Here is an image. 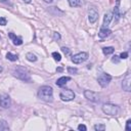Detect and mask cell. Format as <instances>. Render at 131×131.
<instances>
[{"mask_svg": "<svg viewBox=\"0 0 131 131\" xmlns=\"http://www.w3.org/2000/svg\"><path fill=\"white\" fill-rule=\"evenodd\" d=\"M125 130L126 131H131V120H127L126 122V127H125Z\"/></svg>", "mask_w": 131, "mask_h": 131, "instance_id": "d4e9b609", "label": "cell"}, {"mask_svg": "<svg viewBox=\"0 0 131 131\" xmlns=\"http://www.w3.org/2000/svg\"><path fill=\"white\" fill-rule=\"evenodd\" d=\"M53 39H54V40H59V39H60V35H59L57 32H54V33H53Z\"/></svg>", "mask_w": 131, "mask_h": 131, "instance_id": "f546056e", "label": "cell"}, {"mask_svg": "<svg viewBox=\"0 0 131 131\" xmlns=\"http://www.w3.org/2000/svg\"><path fill=\"white\" fill-rule=\"evenodd\" d=\"M119 57H120V59H126L128 57V52H122Z\"/></svg>", "mask_w": 131, "mask_h": 131, "instance_id": "4316f807", "label": "cell"}, {"mask_svg": "<svg viewBox=\"0 0 131 131\" xmlns=\"http://www.w3.org/2000/svg\"><path fill=\"white\" fill-rule=\"evenodd\" d=\"M12 75L14 77H16L17 79H20L24 82H30L31 81V76L29 74V72L23 67H16L13 69L12 71Z\"/></svg>", "mask_w": 131, "mask_h": 131, "instance_id": "7a4b0ae2", "label": "cell"}, {"mask_svg": "<svg viewBox=\"0 0 131 131\" xmlns=\"http://www.w3.org/2000/svg\"><path fill=\"white\" fill-rule=\"evenodd\" d=\"M52 56H53V58L56 60V62H60V59H62V55H60L58 52H56V51L52 52Z\"/></svg>", "mask_w": 131, "mask_h": 131, "instance_id": "7402d4cb", "label": "cell"}, {"mask_svg": "<svg viewBox=\"0 0 131 131\" xmlns=\"http://www.w3.org/2000/svg\"><path fill=\"white\" fill-rule=\"evenodd\" d=\"M97 19H98V12L95 9H93V8H91L88 12V20H89L90 24H94L97 21Z\"/></svg>", "mask_w": 131, "mask_h": 131, "instance_id": "30bf717a", "label": "cell"}, {"mask_svg": "<svg viewBox=\"0 0 131 131\" xmlns=\"http://www.w3.org/2000/svg\"><path fill=\"white\" fill-rule=\"evenodd\" d=\"M7 24V21L5 17H0V26H5Z\"/></svg>", "mask_w": 131, "mask_h": 131, "instance_id": "83f0119b", "label": "cell"}, {"mask_svg": "<svg viewBox=\"0 0 131 131\" xmlns=\"http://www.w3.org/2000/svg\"><path fill=\"white\" fill-rule=\"evenodd\" d=\"M23 1L26 3H31V0H23Z\"/></svg>", "mask_w": 131, "mask_h": 131, "instance_id": "e575fe53", "label": "cell"}, {"mask_svg": "<svg viewBox=\"0 0 131 131\" xmlns=\"http://www.w3.org/2000/svg\"><path fill=\"white\" fill-rule=\"evenodd\" d=\"M122 87H123V89L127 92L131 91V75L128 73L126 74L125 78L123 79V82H122Z\"/></svg>", "mask_w": 131, "mask_h": 131, "instance_id": "9c48e42d", "label": "cell"}, {"mask_svg": "<svg viewBox=\"0 0 131 131\" xmlns=\"http://www.w3.org/2000/svg\"><path fill=\"white\" fill-rule=\"evenodd\" d=\"M6 58L11 60V62H15V60H17V58H19V56H17L16 54L11 53V52H8V53L6 54Z\"/></svg>", "mask_w": 131, "mask_h": 131, "instance_id": "d6986e66", "label": "cell"}, {"mask_svg": "<svg viewBox=\"0 0 131 131\" xmlns=\"http://www.w3.org/2000/svg\"><path fill=\"white\" fill-rule=\"evenodd\" d=\"M84 96L90 100V101H93V102H97L99 100V96L96 92L94 91H91V90H85L84 91Z\"/></svg>", "mask_w": 131, "mask_h": 131, "instance_id": "ba28073f", "label": "cell"}, {"mask_svg": "<svg viewBox=\"0 0 131 131\" xmlns=\"http://www.w3.org/2000/svg\"><path fill=\"white\" fill-rule=\"evenodd\" d=\"M2 71H3V68H2V67H1V66H0V73H1V72H2Z\"/></svg>", "mask_w": 131, "mask_h": 131, "instance_id": "d590c367", "label": "cell"}, {"mask_svg": "<svg viewBox=\"0 0 131 131\" xmlns=\"http://www.w3.org/2000/svg\"><path fill=\"white\" fill-rule=\"evenodd\" d=\"M112 80V77L107 74V73H102L99 77H98V79H97V82L98 84L101 86V87H107L109 85V83L111 82Z\"/></svg>", "mask_w": 131, "mask_h": 131, "instance_id": "8992f818", "label": "cell"}, {"mask_svg": "<svg viewBox=\"0 0 131 131\" xmlns=\"http://www.w3.org/2000/svg\"><path fill=\"white\" fill-rule=\"evenodd\" d=\"M8 37H9V38L12 40V42H13L14 45L19 46V45H22V44H23L22 38H21V37H16L13 33H8Z\"/></svg>", "mask_w": 131, "mask_h": 131, "instance_id": "8fae6325", "label": "cell"}, {"mask_svg": "<svg viewBox=\"0 0 131 131\" xmlns=\"http://www.w3.org/2000/svg\"><path fill=\"white\" fill-rule=\"evenodd\" d=\"M114 51H115V48L114 47H103L102 48V52H103V54L104 55H110L112 53H114Z\"/></svg>", "mask_w": 131, "mask_h": 131, "instance_id": "2e32d148", "label": "cell"}, {"mask_svg": "<svg viewBox=\"0 0 131 131\" xmlns=\"http://www.w3.org/2000/svg\"><path fill=\"white\" fill-rule=\"evenodd\" d=\"M102 112L110 116H116L119 113V108L113 103H104L102 106Z\"/></svg>", "mask_w": 131, "mask_h": 131, "instance_id": "3957f363", "label": "cell"}, {"mask_svg": "<svg viewBox=\"0 0 131 131\" xmlns=\"http://www.w3.org/2000/svg\"><path fill=\"white\" fill-rule=\"evenodd\" d=\"M1 2H3V3H8L9 2V0H0Z\"/></svg>", "mask_w": 131, "mask_h": 131, "instance_id": "1f68e13d", "label": "cell"}, {"mask_svg": "<svg viewBox=\"0 0 131 131\" xmlns=\"http://www.w3.org/2000/svg\"><path fill=\"white\" fill-rule=\"evenodd\" d=\"M78 130H80V131H86L87 130V127L85 126V125H83V124H80L79 126H78Z\"/></svg>", "mask_w": 131, "mask_h": 131, "instance_id": "f1b7e54d", "label": "cell"}, {"mask_svg": "<svg viewBox=\"0 0 131 131\" xmlns=\"http://www.w3.org/2000/svg\"><path fill=\"white\" fill-rule=\"evenodd\" d=\"M111 34H112V31L110 29H108V28H101L100 31L98 32V37L101 38V39H104V38L109 37Z\"/></svg>", "mask_w": 131, "mask_h": 131, "instance_id": "7c38bea8", "label": "cell"}, {"mask_svg": "<svg viewBox=\"0 0 131 131\" xmlns=\"http://www.w3.org/2000/svg\"><path fill=\"white\" fill-rule=\"evenodd\" d=\"M112 62L113 63H115V64H119V62H120V57L118 56V55H114L112 57Z\"/></svg>", "mask_w": 131, "mask_h": 131, "instance_id": "484cf974", "label": "cell"}, {"mask_svg": "<svg viewBox=\"0 0 131 131\" xmlns=\"http://www.w3.org/2000/svg\"><path fill=\"white\" fill-rule=\"evenodd\" d=\"M112 20H113V13L108 12V13L104 14V16H103V28H108V26L111 24Z\"/></svg>", "mask_w": 131, "mask_h": 131, "instance_id": "4fadbf2b", "label": "cell"}, {"mask_svg": "<svg viewBox=\"0 0 131 131\" xmlns=\"http://www.w3.org/2000/svg\"><path fill=\"white\" fill-rule=\"evenodd\" d=\"M9 130V126H8L7 122L5 120H0V131H6Z\"/></svg>", "mask_w": 131, "mask_h": 131, "instance_id": "9a60e30c", "label": "cell"}, {"mask_svg": "<svg viewBox=\"0 0 131 131\" xmlns=\"http://www.w3.org/2000/svg\"><path fill=\"white\" fill-rule=\"evenodd\" d=\"M120 2H121V0H116V3H117V6L120 5Z\"/></svg>", "mask_w": 131, "mask_h": 131, "instance_id": "836d02e7", "label": "cell"}, {"mask_svg": "<svg viewBox=\"0 0 131 131\" xmlns=\"http://www.w3.org/2000/svg\"><path fill=\"white\" fill-rule=\"evenodd\" d=\"M113 15L115 16V19H116L117 22L120 20V17H121V12H120V9H119V6H115L114 11H113Z\"/></svg>", "mask_w": 131, "mask_h": 131, "instance_id": "e0dca14e", "label": "cell"}, {"mask_svg": "<svg viewBox=\"0 0 131 131\" xmlns=\"http://www.w3.org/2000/svg\"><path fill=\"white\" fill-rule=\"evenodd\" d=\"M62 51L64 52V54H65L66 56L71 55V50H70L69 48H67V47H62Z\"/></svg>", "mask_w": 131, "mask_h": 131, "instance_id": "603a6c76", "label": "cell"}, {"mask_svg": "<svg viewBox=\"0 0 131 131\" xmlns=\"http://www.w3.org/2000/svg\"><path fill=\"white\" fill-rule=\"evenodd\" d=\"M56 71H57V72H63V71H64V69H63V68H57V69H56Z\"/></svg>", "mask_w": 131, "mask_h": 131, "instance_id": "4dcf8cb0", "label": "cell"}, {"mask_svg": "<svg viewBox=\"0 0 131 131\" xmlns=\"http://www.w3.org/2000/svg\"><path fill=\"white\" fill-rule=\"evenodd\" d=\"M70 6L72 7H77V6H80L81 5V1L80 0H68Z\"/></svg>", "mask_w": 131, "mask_h": 131, "instance_id": "ac0fdd59", "label": "cell"}, {"mask_svg": "<svg viewBox=\"0 0 131 131\" xmlns=\"http://www.w3.org/2000/svg\"><path fill=\"white\" fill-rule=\"evenodd\" d=\"M10 97L9 95H7L6 93H1L0 94V107H2L3 109H7L10 107Z\"/></svg>", "mask_w": 131, "mask_h": 131, "instance_id": "52a82bcc", "label": "cell"}, {"mask_svg": "<svg viewBox=\"0 0 131 131\" xmlns=\"http://www.w3.org/2000/svg\"><path fill=\"white\" fill-rule=\"evenodd\" d=\"M68 72L70 74H77L78 73V70L76 68H72V67H69L68 68Z\"/></svg>", "mask_w": 131, "mask_h": 131, "instance_id": "cb8c5ba5", "label": "cell"}, {"mask_svg": "<svg viewBox=\"0 0 131 131\" xmlns=\"http://www.w3.org/2000/svg\"><path fill=\"white\" fill-rule=\"evenodd\" d=\"M70 80H71V77H60L56 81V85L59 86V87H62L64 85H66L67 82H69Z\"/></svg>", "mask_w": 131, "mask_h": 131, "instance_id": "5bb4252c", "label": "cell"}, {"mask_svg": "<svg viewBox=\"0 0 131 131\" xmlns=\"http://www.w3.org/2000/svg\"><path fill=\"white\" fill-rule=\"evenodd\" d=\"M26 57H27V59L29 60V62H36L37 60V56L35 55V54H33L32 52H29V53H27V55H26Z\"/></svg>", "mask_w": 131, "mask_h": 131, "instance_id": "ffe728a7", "label": "cell"}, {"mask_svg": "<svg viewBox=\"0 0 131 131\" xmlns=\"http://www.w3.org/2000/svg\"><path fill=\"white\" fill-rule=\"evenodd\" d=\"M94 130H96V131H103L104 129H106V125H103V124H96V125H94Z\"/></svg>", "mask_w": 131, "mask_h": 131, "instance_id": "44dd1931", "label": "cell"}, {"mask_svg": "<svg viewBox=\"0 0 131 131\" xmlns=\"http://www.w3.org/2000/svg\"><path fill=\"white\" fill-rule=\"evenodd\" d=\"M87 58H88V53L87 52H79V53L72 56V62L75 65H79L87 60Z\"/></svg>", "mask_w": 131, "mask_h": 131, "instance_id": "5b68a950", "label": "cell"}, {"mask_svg": "<svg viewBox=\"0 0 131 131\" xmlns=\"http://www.w3.org/2000/svg\"><path fill=\"white\" fill-rule=\"evenodd\" d=\"M0 40H1V36H0Z\"/></svg>", "mask_w": 131, "mask_h": 131, "instance_id": "8d00e7d4", "label": "cell"}, {"mask_svg": "<svg viewBox=\"0 0 131 131\" xmlns=\"http://www.w3.org/2000/svg\"><path fill=\"white\" fill-rule=\"evenodd\" d=\"M59 97L62 100L64 101H71L75 98V92L71 89H66L63 90L62 92L59 93Z\"/></svg>", "mask_w": 131, "mask_h": 131, "instance_id": "277c9868", "label": "cell"}, {"mask_svg": "<svg viewBox=\"0 0 131 131\" xmlns=\"http://www.w3.org/2000/svg\"><path fill=\"white\" fill-rule=\"evenodd\" d=\"M38 97L45 102H50L53 99V90L50 86H42L38 91Z\"/></svg>", "mask_w": 131, "mask_h": 131, "instance_id": "6da1fadb", "label": "cell"}, {"mask_svg": "<svg viewBox=\"0 0 131 131\" xmlns=\"http://www.w3.org/2000/svg\"><path fill=\"white\" fill-rule=\"evenodd\" d=\"M44 1H45L46 3H51L52 1H53V0H44Z\"/></svg>", "mask_w": 131, "mask_h": 131, "instance_id": "d6a6232c", "label": "cell"}]
</instances>
